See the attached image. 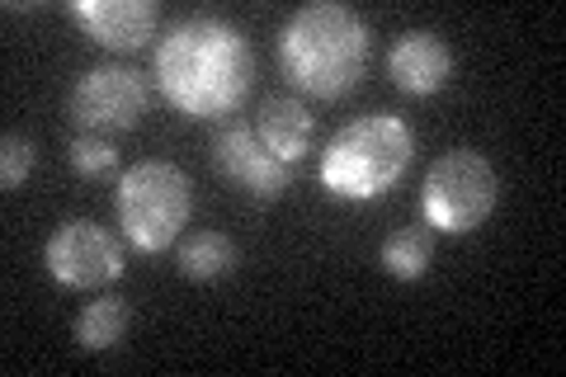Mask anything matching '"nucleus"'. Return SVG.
<instances>
[{"instance_id":"11","label":"nucleus","mask_w":566,"mask_h":377,"mask_svg":"<svg viewBox=\"0 0 566 377\" xmlns=\"http://www.w3.org/2000/svg\"><path fill=\"white\" fill-rule=\"evenodd\" d=\"M312 114L303 100L293 95H270L260 104V118H255V137L264 142V151L279 156L283 166H297L307 151H312Z\"/></svg>"},{"instance_id":"14","label":"nucleus","mask_w":566,"mask_h":377,"mask_svg":"<svg viewBox=\"0 0 566 377\" xmlns=\"http://www.w3.org/2000/svg\"><path fill=\"white\" fill-rule=\"evenodd\" d=\"M378 260H382V274H392L401 283L420 279L424 269H430V260H434V231L430 227H401V231H392V237L382 241Z\"/></svg>"},{"instance_id":"7","label":"nucleus","mask_w":566,"mask_h":377,"mask_svg":"<svg viewBox=\"0 0 566 377\" xmlns=\"http://www.w3.org/2000/svg\"><path fill=\"white\" fill-rule=\"evenodd\" d=\"M43 264L52 283H62L71 293H95L104 283L123 279L128 255H123V241L114 231H104L91 218H71L48 237L43 245Z\"/></svg>"},{"instance_id":"1","label":"nucleus","mask_w":566,"mask_h":377,"mask_svg":"<svg viewBox=\"0 0 566 377\" xmlns=\"http://www.w3.org/2000/svg\"><path fill=\"white\" fill-rule=\"evenodd\" d=\"M251 76V48L222 20H185L156 48V90L185 118L237 114Z\"/></svg>"},{"instance_id":"3","label":"nucleus","mask_w":566,"mask_h":377,"mask_svg":"<svg viewBox=\"0 0 566 377\" xmlns=\"http://www.w3.org/2000/svg\"><path fill=\"white\" fill-rule=\"evenodd\" d=\"M416 160V133L397 114H364L331 137L322 156V189L345 203L382 199Z\"/></svg>"},{"instance_id":"13","label":"nucleus","mask_w":566,"mask_h":377,"mask_svg":"<svg viewBox=\"0 0 566 377\" xmlns=\"http://www.w3.org/2000/svg\"><path fill=\"white\" fill-rule=\"evenodd\" d=\"M128 321H133L128 297L123 293H95V302H85L81 316H76V345L85 354L114 349L123 339V331H128Z\"/></svg>"},{"instance_id":"8","label":"nucleus","mask_w":566,"mask_h":377,"mask_svg":"<svg viewBox=\"0 0 566 377\" xmlns=\"http://www.w3.org/2000/svg\"><path fill=\"white\" fill-rule=\"evenodd\" d=\"M212 170L260 203H274L293 189V166H283L279 156L264 151V142L245 123H232V128L218 133V142H212Z\"/></svg>"},{"instance_id":"5","label":"nucleus","mask_w":566,"mask_h":377,"mask_svg":"<svg viewBox=\"0 0 566 377\" xmlns=\"http://www.w3.org/2000/svg\"><path fill=\"white\" fill-rule=\"evenodd\" d=\"M495 193H501V179H495L491 160L472 147H453L424 175L420 218L430 231L468 237V231H476L495 212Z\"/></svg>"},{"instance_id":"16","label":"nucleus","mask_w":566,"mask_h":377,"mask_svg":"<svg viewBox=\"0 0 566 377\" xmlns=\"http://www.w3.org/2000/svg\"><path fill=\"white\" fill-rule=\"evenodd\" d=\"M29 175H33V142L20 133H6L0 137V185L20 189Z\"/></svg>"},{"instance_id":"4","label":"nucleus","mask_w":566,"mask_h":377,"mask_svg":"<svg viewBox=\"0 0 566 377\" xmlns=\"http://www.w3.org/2000/svg\"><path fill=\"white\" fill-rule=\"evenodd\" d=\"M114 208H118L123 241L133 250H142V255H161V250H170L180 241V231L189 227L193 185L180 166H170V160H137L133 170L118 175Z\"/></svg>"},{"instance_id":"12","label":"nucleus","mask_w":566,"mask_h":377,"mask_svg":"<svg viewBox=\"0 0 566 377\" xmlns=\"http://www.w3.org/2000/svg\"><path fill=\"white\" fill-rule=\"evenodd\" d=\"M237 241L227 231H189V237L175 245V264L180 274L193 279V283H218L237 269Z\"/></svg>"},{"instance_id":"10","label":"nucleus","mask_w":566,"mask_h":377,"mask_svg":"<svg viewBox=\"0 0 566 377\" xmlns=\"http://www.w3.org/2000/svg\"><path fill=\"white\" fill-rule=\"evenodd\" d=\"M387 76H392V85L401 95L430 100L453 76V52L434 29H411L392 43V52H387Z\"/></svg>"},{"instance_id":"15","label":"nucleus","mask_w":566,"mask_h":377,"mask_svg":"<svg viewBox=\"0 0 566 377\" xmlns=\"http://www.w3.org/2000/svg\"><path fill=\"white\" fill-rule=\"evenodd\" d=\"M71 170H76L81 179H109L118 170V142L76 133L71 137Z\"/></svg>"},{"instance_id":"9","label":"nucleus","mask_w":566,"mask_h":377,"mask_svg":"<svg viewBox=\"0 0 566 377\" xmlns=\"http://www.w3.org/2000/svg\"><path fill=\"white\" fill-rule=\"evenodd\" d=\"M71 24L109 52H137L156 39L161 10L151 0H71Z\"/></svg>"},{"instance_id":"2","label":"nucleus","mask_w":566,"mask_h":377,"mask_svg":"<svg viewBox=\"0 0 566 377\" xmlns=\"http://www.w3.org/2000/svg\"><path fill=\"white\" fill-rule=\"evenodd\" d=\"M374 29L340 0H312L279 29V62L312 100H345L368 71Z\"/></svg>"},{"instance_id":"6","label":"nucleus","mask_w":566,"mask_h":377,"mask_svg":"<svg viewBox=\"0 0 566 377\" xmlns=\"http://www.w3.org/2000/svg\"><path fill=\"white\" fill-rule=\"evenodd\" d=\"M147 100H151V90H147V81H142V71L109 62V66L81 71L76 85H71V95H66V114H71V123H76V133L123 137L142 123Z\"/></svg>"}]
</instances>
